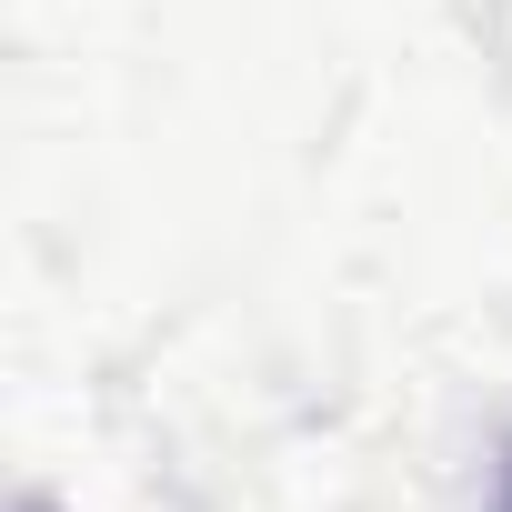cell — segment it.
<instances>
[{"label": "cell", "mask_w": 512, "mask_h": 512, "mask_svg": "<svg viewBox=\"0 0 512 512\" xmlns=\"http://www.w3.org/2000/svg\"><path fill=\"white\" fill-rule=\"evenodd\" d=\"M502 512H512V502H502Z\"/></svg>", "instance_id": "obj_1"}]
</instances>
